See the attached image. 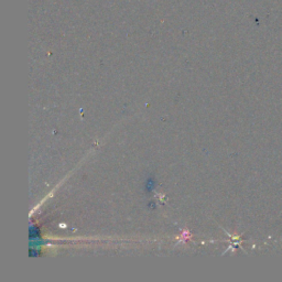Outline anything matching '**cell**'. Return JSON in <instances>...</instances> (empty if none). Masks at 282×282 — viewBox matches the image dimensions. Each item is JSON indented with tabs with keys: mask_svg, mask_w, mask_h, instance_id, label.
Wrapping results in <instances>:
<instances>
[{
	"mask_svg": "<svg viewBox=\"0 0 282 282\" xmlns=\"http://www.w3.org/2000/svg\"><path fill=\"white\" fill-rule=\"evenodd\" d=\"M40 237V229L38 227H31L30 229V238L34 239V238H39Z\"/></svg>",
	"mask_w": 282,
	"mask_h": 282,
	"instance_id": "cell-2",
	"label": "cell"
},
{
	"mask_svg": "<svg viewBox=\"0 0 282 282\" xmlns=\"http://www.w3.org/2000/svg\"><path fill=\"white\" fill-rule=\"evenodd\" d=\"M155 188H156V181L153 180V178H149L146 183V190L148 192H151Z\"/></svg>",
	"mask_w": 282,
	"mask_h": 282,
	"instance_id": "cell-1",
	"label": "cell"
}]
</instances>
